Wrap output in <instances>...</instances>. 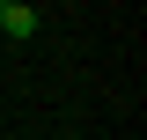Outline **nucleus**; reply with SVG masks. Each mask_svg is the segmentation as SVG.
Segmentation results:
<instances>
[{
	"label": "nucleus",
	"mask_w": 147,
	"mask_h": 140,
	"mask_svg": "<svg viewBox=\"0 0 147 140\" xmlns=\"http://www.w3.org/2000/svg\"><path fill=\"white\" fill-rule=\"evenodd\" d=\"M37 22H44L37 7H22V0H0V30H7V37H37Z\"/></svg>",
	"instance_id": "obj_1"
}]
</instances>
